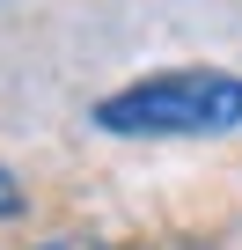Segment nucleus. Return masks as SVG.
Segmentation results:
<instances>
[{"label": "nucleus", "instance_id": "f257e3e1", "mask_svg": "<svg viewBox=\"0 0 242 250\" xmlns=\"http://www.w3.org/2000/svg\"><path fill=\"white\" fill-rule=\"evenodd\" d=\"M95 125L117 140H205L242 125V74L227 66H169L132 88H110L95 103Z\"/></svg>", "mask_w": 242, "mask_h": 250}, {"label": "nucleus", "instance_id": "f03ea898", "mask_svg": "<svg viewBox=\"0 0 242 250\" xmlns=\"http://www.w3.org/2000/svg\"><path fill=\"white\" fill-rule=\"evenodd\" d=\"M15 213H22V184L0 169V221H15Z\"/></svg>", "mask_w": 242, "mask_h": 250}, {"label": "nucleus", "instance_id": "7ed1b4c3", "mask_svg": "<svg viewBox=\"0 0 242 250\" xmlns=\"http://www.w3.org/2000/svg\"><path fill=\"white\" fill-rule=\"evenodd\" d=\"M37 250H103V243H88V235H52V243H37Z\"/></svg>", "mask_w": 242, "mask_h": 250}]
</instances>
